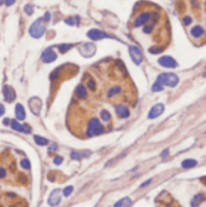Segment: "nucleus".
<instances>
[{"instance_id":"nucleus-43","label":"nucleus","mask_w":206,"mask_h":207,"mask_svg":"<svg viewBox=\"0 0 206 207\" xmlns=\"http://www.w3.org/2000/svg\"><path fill=\"white\" fill-rule=\"evenodd\" d=\"M66 22H67L68 24H71V26H73V24H74V22H73V18H67V19H66Z\"/></svg>"},{"instance_id":"nucleus-22","label":"nucleus","mask_w":206,"mask_h":207,"mask_svg":"<svg viewBox=\"0 0 206 207\" xmlns=\"http://www.w3.org/2000/svg\"><path fill=\"white\" fill-rule=\"evenodd\" d=\"M90 155V153L88 151H85V153H78V151H73L72 153V159H74V160H80V159H82V157H86V156H88Z\"/></svg>"},{"instance_id":"nucleus-18","label":"nucleus","mask_w":206,"mask_h":207,"mask_svg":"<svg viewBox=\"0 0 206 207\" xmlns=\"http://www.w3.org/2000/svg\"><path fill=\"white\" fill-rule=\"evenodd\" d=\"M190 34H191V37H194V38H200L201 35H204V28L201 26H194L193 28L190 29Z\"/></svg>"},{"instance_id":"nucleus-40","label":"nucleus","mask_w":206,"mask_h":207,"mask_svg":"<svg viewBox=\"0 0 206 207\" xmlns=\"http://www.w3.org/2000/svg\"><path fill=\"white\" fill-rule=\"evenodd\" d=\"M149 183H152V179H148V181H146V182H144V183H142V184H141V188H144V187H147V185H148Z\"/></svg>"},{"instance_id":"nucleus-3","label":"nucleus","mask_w":206,"mask_h":207,"mask_svg":"<svg viewBox=\"0 0 206 207\" xmlns=\"http://www.w3.org/2000/svg\"><path fill=\"white\" fill-rule=\"evenodd\" d=\"M46 30V27L45 24L43 23V21H35L32 26H30V28H29V34L33 37V38H35V39H39L44 35V33Z\"/></svg>"},{"instance_id":"nucleus-11","label":"nucleus","mask_w":206,"mask_h":207,"mask_svg":"<svg viewBox=\"0 0 206 207\" xmlns=\"http://www.w3.org/2000/svg\"><path fill=\"white\" fill-rule=\"evenodd\" d=\"M150 17H152L150 12H143V13H141V15L135 19V27H142L144 24H147L149 22Z\"/></svg>"},{"instance_id":"nucleus-46","label":"nucleus","mask_w":206,"mask_h":207,"mask_svg":"<svg viewBox=\"0 0 206 207\" xmlns=\"http://www.w3.org/2000/svg\"><path fill=\"white\" fill-rule=\"evenodd\" d=\"M191 1H193V5L196 8V6H198V1H196V0H191Z\"/></svg>"},{"instance_id":"nucleus-2","label":"nucleus","mask_w":206,"mask_h":207,"mask_svg":"<svg viewBox=\"0 0 206 207\" xmlns=\"http://www.w3.org/2000/svg\"><path fill=\"white\" fill-rule=\"evenodd\" d=\"M104 132V127L102 126V124L97 118H92L87 124V130H86V136L87 137H93L98 136Z\"/></svg>"},{"instance_id":"nucleus-28","label":"nucleus","mask_w":206,"mask_h":207,"mask_svg":"<svg viewBox=\"0 0 206 207\" xmlns=\"http://www.w3.org/2000/svg\"><path fill=\"white\" fill-rule=\"evenodd\" d=\"M162 90H164V86L161 84H159V82H155V84L153 85V87H152L153 92H159V91H162Z\"/></svg>"},{"instance_id":"nucleus-36","label":"nucleus","mask_w":206,"mask_h":207,"mask_svg":"<svg viewBox=\"0 0 206 207\" xmlns=\"http://www.w3.org/2000/svg\"><path fill=\"white\" fill-rule=\"evenodd\" d=\"M203 200H204V195H196L195 199H194V201H193V206H195L196 201H203Z\"/></svg>"},{"instance_id":"nucleus-17","label":"nucleus","mask_w":206,"mask_h":207,"mask_svg":"<svg viewBox=\"0 0 206 207\" xmlns=\"http://www.w3.org/2000/svg\"><path fill=\"white\" fill-rule=\"evenodd\" d=\"M29 107L32 109V112L34 114H39V109L41 107V102L38 99V98H32L29 101Z\"/></svg>"},{"instance_id":"nucleus-34","label":"nucleus","mask_w":206,"mask_h":207,"mask_svg":"<svg viewBox=\"0 0 206 207\" xmlns=\"http://www.w3.org/2000/svg\"><path fill=\"white\" fill-rule=\"evenodd\" d=\"M62 162H63V157L62 156H56L53 159V164L55 165H61Z\"/></svg>"},{"instance_id":"nucleus-20","label":"nucleus","mask_w":206,"mask_h":207,"mask_svg":"<svg viewBox=\"0 0 206 207\" xmlns=\"http://www.w3.org/2000/svg\"><path fill=\"white\" fill-rule=\"evenodd\" d=\"M121 92V87L120 86H113V87H111L107 91V97H114L115 95H118V93H120Z\"/></svg>"},{"instance_id":"nucleus-26","label":"nucleus","mask_w":206,"mask_h":207,"mask_svg":"<svg viewBox=\"0 0 206 207\" xmlns=\"http://www.w3.org/2000/svg\"><path fill=\"white\" fill-rule=\"evenodd\" d=\"M19 165H21V167L24 168V170H29V168H30V162H29V160H27V159L21 160Z\"/></svg>"},{"instance_id":"nucleus-23","label":"nucleus","mask_w":206,"mask_h":207,"mask_svg":"<svg viewBox=\"0 0 206 207\" xmlns=\"http://www.w3.org/2000/svg\"><path fill=\"white\" fill-rule=\"evenodd\" d=\"M34 141H35L38 146H46V144H49V141L46 138L40 137V136H34Z\"/></svg>"},{"instance_id":"nucleus-4","label":"nucleus","mask_w":206,"mask_h":207,"mask_svg":"<svg viewBox=\"0 0 206 207\" xmlns=\"http://www.w3.org/2000/svg\"><path fill=\"white\" fill-rule=\"evenodd\" d=\"M129 52H130V56H131L132 61L135 62L136 64H141L142 61H143V53L142 51L138 49L137 46H130L129 47Z\"/></svg>"},{"instance_id":"nucleus-19","label":"nucleus","mask_w":206,"mask_h":207,"mask_svg":"<svg viewBox=\"0 0 206 207\" xmlns=\"http://www.w3.org/2000/svg\"><path fill=\"white\" fill-rule=\"evenodd\" d=\"M131 205H132L131 199L130 197H122L114 205V207H130Z\"/></svg>"},{"instance_id":"nucleus-21","label":"nucleus","mask_w":206,"mask_h":207,"mask_svg":"<svg viewBox=\"0 0 206 207\" xmlns=\"http://www.w3.org/2000/svg\"><path fill=\"white\" fill-rule=\"evenodd\" d=\"M196 160H193V159H187L182 162V167L183 168H190V167H195L196 166Z\"/></svg>"},{"instance_id":"nucleus-25","label":"nucleus","mask_w":206,"mask_h":207,"mask_svg":"<svg viewBox=\"0 0 206 207\" xmlns=\"http://www.w3.org/2000/svg\"><path fill=\"white\" fill-rule=\"evenodd\" d=\"M57 47H58V51H59V52L64 53V52H67V51H69L72 47H73V45H72V44H62V45H58Z\"/></svg>"},{"instance_id":"nucleus-1","label":"nucleus","mask_w":206,"mask_h":207,"mask_svg":"<svg viewBox=\"0 0 206 207\" xmlns=\"http://www.w3.org/2000/svg\"><path fill=\"white\" fill-rule=\"evenodd\" d=\"M156 82H159L162 86H169V87H175L180 82V78L174 73H162L160 74L156 79Z\"/></svg>"},{"instance_id":"nucleus-42","label":"nucleus","mask_w":206,"mask_h":207,"mask_svg":"<svg viewBox=\"0 0 206 207\" xmlns=\"http://www.w3.org/2000/svg\"><path fill=\"white\" fill-rule=\"evenodd\" d=\"M4 113H5V107L3 104H0V116H1Z\"/></svg>"},{"instance_id":"nucleus-7","label":"nucleus","mask_w":206,"mask_h":207,"mask_svg":"<svg viewBox=\"0 0 206 207\" xmlns=\"http://www.w3.org/2000/svg\"><path fill=\"white\" fill-rule=\"evenodd\" d=\"M11 128H13L15 131H19V132H23V133H30L32 132V128L28 125H21L18 122V120H11L10 122Z\"/></svg>"},{"instance_id":"nucleus-37","label":"nucleus","mask_w":206,"mask_h":207,"mask_svg":"<svg viewBox=\"0 0 206 207\" xmlns=\"http://www.w3.org/2000/svg\"><path fill=\"white\" fill-rule=\"evenodd\" d=\"M15 1H16V0H4V3H5L6 6H11V5H13V4H15Z\"/></svg>"},{"instance_id":"nucleus-24","label":"nucleus","mask_w":206,"mask_h":207,"mask_svg":"<svg viewBox=\"0 0 206 207\" xmlns=\"http://www.w3.org/2000/svg\"><path fill=\"white\" fill-rule=\"evenodd\" d=\"M101 119L103 120V121H109V120H111V113H109L108 112V110L107 109H103V110H101Z\"/></svg>"},{"instance_id":"nucleus-9","label":"nucleus","mask_w":206,"mask_h":207,"mask_svg":"<svg viewBox=\"0 0 206 207\" xmlns=\"http://www.w3.org/2000/svg\"><path fill=\"white\" fill-rule=\"evenodd\" d=\"M56 58H57V55L52 49H46L43 52V55H41V59H43L44 63H51Z\"/></svg>"},{"instance_id":"nucleus-30","label":"nucleus","mask_w":206,"mask_h":207,"mask_svg":"<svg viewBox=\"0 0 206 207\" xmlns=\"http://www.w3.org/2000/svg\"><path fill=\"white\" fill-rule=\"evenodd\" d=\"M153 28H154L153 24H147V26L143 28V32L146 33V34H149V33H152V32H153Z\"/></svg>"},{"instance_id":"nucleus-8","label":"nucleus","mask_w":206,"mask_h":207,"mask_svg":"<svg viewBox=\"0 0 206 207\" xmlns=\"http://www.w3.org/2000/svg\"><path fill=\"white\" fill-rule=\"evenodd\" d=\"M47 202H49V205H50L51 207L57 206V205L61 202V190H59V189H55V190L51 193V194H50Z\"/></svg>"},{"instance_id":"nucleus-10","label":"nucleus","mask_w":206,"mask_h":207,"mask_svg":"<svg viewBox=\"0 0 206 207\" xmlns=\"http://www.w3.org/2000/svg\"><path fill=\"white\" fill-rule=\"evenodd\" d=\"M164 104H161V103H159V104H155L152 109H150V112L148 114V119H155L158 118V116H160L162 113H164Z\"/></svg>"},{"instance_id":"nucleus-14","label":"nucleus","mask_w":206,"mask_h":207,"mask_svg":"<svg viewBox=\"0 0 206 207\" xmlns=\"http://www.w3.org/2000/svg\"><path fill=\"white\" fill-rule=\"evenodd\" d=\"M115 113H116V115H118L120 119H126V118H129V116H130L129 108L126 106H122V104L115 107Z\"/></svg>"},{"instance_id":"nucleus-16","label":"nucleus","mask_w":206,"mask_h":207,"mask_svg":"<svg viewBox=\"0 0 206 207\" xmlns=\"http://www.w3.org/2000/svg\"><path fill=\"white\" fill-rule=\"evenodd\" d=\"M75 96L79 98V99H84L86 98V96H87V90L84 85H79L77 86V88H75Z\"/></svg>"},{"instance_id":"nucleus-35","label":"nucleus","mask_w":206,"mask_h":207,"mask_svg":"<svg viewBox=\"0 0 206 207\" xmlns=\"http://www.w3.org/2000/svg\"><path fill=\"white\" fill-rule=\"evenodd\" d=\"M183 23H184L185 26H189V24L191 23V17H190V16H185V17L183 18Z\"/></svg>"},{"instance_id":"nucleus-29","label":"nucleus","mask_w":206,"mask_h":207,"mask_svg":"<svg viewBox=\"0 0 206 207\" xmlns=\"http://www.w3.org/2000/svg\"><path fill=\"white\" fill-rule=\"evenodd\" d=\"M72 193H73V187L72 185H68V187H66L64 190H63V195L64 196H69Z\"/></svg>"},{"instance_id":"nucleus-32","label":"nucleus","mask_w":206,"mask_h":207,"mask_svg":"<svg viewBox=\"0 0 206 207\" xmlns=\"http://www.w3.org/2000/svg\"><path fill=\"white\" fill-rule=\"evenodd\" d=\"M24 11L27 12V15H32V13H33V11H34L33 5H27L26 8H24Z\"/></svg>"},{"instance_id":"nucleus-31","label":"nucleus","mask_w":206,"mask_h":207,"mask_svg":"<svg viewBox=\"0 0 206 207\" xmlns=\"http://www.w3.org/2000/svg\"><path fill=\"white\" fill-rule=\"evenodd\" d=\"M58 75H59V68L55 69V72H53L51 75H50V79H51V80H56Z\"/></svg>"},{"instance_id":"nucleus-38","label":"nucleus","mask_w":206,"mask_h":207,"mask_svg":"<svg viewBox=\"0 0 206 207\" xmlns=\"http://www.w3.org/2000/svg\"><path fill=\"white\" fill-rule=\"evenodd\" d=\"M58 149V147H57V144H51V146L49 147V151H55V150H57Z\"/></svg>"},{"instance_id":"nucleus-47","label":"nucleus","mask_w":206,"mask_h":207,"mask_svg":"<svg viewBox=\"0 0 206 207\" xmlns=\"http://www.w3.org/2000/svg\"><path fill=\"white\" fill-rule=\"evenodd\" d=\"M3 3H4V0H0V5H1Z\"/></svg>"},{"instance_id":"nucleus-44","label":"nucleus","mask_w":206,"mask_h":207,"mask_svg":"<svg viewBox=\"0 0 206 207\" xmlns=\"http://www.w3.org/2000/svg\"><path fill=\"white\" fill-rule=\"evenodd\" d=\"M167 154H169V149H166V150H164V151H162V153H161V156H162V157H165V156H166Z\"/></svg>"},{"instance_id":"nucleus-45","label":"nucleus","mask_w":206,"mask_h":207,"mask_svg":"<svg viewBox=\"0 0 206 207\" xmlns=\"http://www.w3.org/2000/svg\"><path fill=\"white\" fill-rule=\"evenodd\" d=\"M10 122H11V120H10V119H8V118H6V119L4 120V125H9Z\"/></svg>"},{"instance_id":"nucleus-5","label":"nucleus","mask_w":206,"mask_h":207,"mask_svg":"<svg viewBox=\"0 0 206 207\" xmlns=\"http://www.w3.org/2000/svg\"><path fill=\"white\" fill-rule=\"evenodd\" d=\"M80 53L84 57H91L95 55V51H96V47L93 44L91 43H86V44H82L80 46V49H79Z\"/></svg>"},{"instance_id":"nucleus-33","label":"nucleus","mask_w":206,"mask_h":207,"mask_svg":"<svg viewBox=\"0 0 206 207\" xmlns=\"http://www.w3.org/2000/svg\"><path fill=\"white\" fill-rule=\"evenodd\" d=\"M161 51H162L161 47H150V49H149V52H150V53H159V52H161Z\"/></svg>"},{"instance_id":"nucleus-15","label":"nucleus","mask_w":206,"mask_h":207,"mask_svg":"<svg viewBox=\"0 0 206 207\" xmlns=\"http://www.w3.org/2000/svg\"><path fill=\"white\" fill-rule=\"evenodd\" d=\"M15 114H16V120H18V121H22L26 119V110L22 104H16Z\"/></svg>"},{"instance_id":"nucleus-41","label":"nucleus","mask_w":206,"mask_h":207,"mask_svg":"<svg viewBox=\"0 0 206 207\" xmlns=\"http://www.w3.org/2000/svg\"><path fill=\"white\" fill-rule=\"evenodd\" d=\"M50 18H51L50 12H46V13H45V16H44V21H49Z\"/></svg>"},{"instance_id":"nucleus-13","label":"nucleus","mask_w":206,"mask_h":207,"mask_svg":"<svg viewBox=\"0 0 206 207\" xmlns=\"http://www.w3.org/2000/svg\"><path fill=\"white\" fill-rule=\"evenodd\" d=\"M3 93H4V98L6 102H13L16 99V92L15 90L10 86H4L3 90Z\"/></svg>"},{"instance_id":"nucleus-39","label":"nucleus","mask_w":206,"mask_h":207,"mask_svg":"<svg viewBox=\"0 0 206 207\" xmlns=\"http://www.w3.org/2000/svg\"><path fill=\"white\" fill-rule=\"evenodd\" d=\"M6 176V171L4 167H0V178H4Z\"/></svg>"},{"instance_id":"nucleus-12","label":"nucleus","mask_w":206,"mask_h":207,"mask_svg":"<svg viewBox=\"0 0 206 207\" xmlns=\"http://www.w3.org/2000/svg\"><path fill=\"white\" fill-rule=\"evenodd\" d=\"M87 37L90 38L91 40H101V39H104L108 38L109 35L106 34L104 32L98 30V29H91L90 32H87Z\"/></svg>"},{"instance_id":"nucleus-6","label":"nucleus","mask_w":206,"mask_h":207,"mask_svg":"<svg viewBox=\"0 0 206 207\" xmlns=\"http://www.w3.org/2000/svg\"><path fill=\"white\" fill-rule=\"evenodd\" d=\"M159 64L161 67H165V68H176L177 67V62L175 58H172L171 56H164V57H160L159 58Z\"/></svg>"},{"instance_id":"nucleus-27","label":"nucleus","mask_w":206,"mask_h":207,"mask_svg":"<svg viewBox=\"0 0 206 207\" xmlns=\"http://www.w3.org/2000/svg\"><path fill=\"white\" fill-rule=\"evenodd\" d=\"M86 86H87L88 90H91V91H95V90H96V82H95V80H93V79L87 80Z\"/></svg>"}]
</instances>
